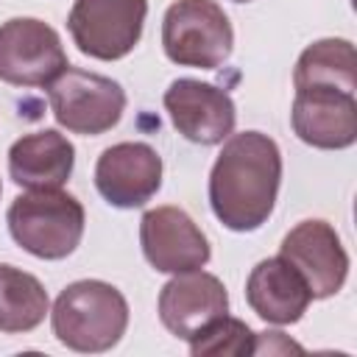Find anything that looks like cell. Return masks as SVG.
I'll return each instance as SVG.
<instances>
[{
  "label": "cell",
  "instance_id": "1",
  "mask_svg": "<svg viewBox=\"0 0 357 357\" xmlns=\"http://www.w3.org/2000/svg\"><path fill=\"white\" fill-rule=\"evenodd\" d=\"M282 184L279 145L262 131L229 134L209 173V206L231 231L268 223Z\"/></svg>",
  "mask_w": 357,
  "mask_h": 357
},
{
  "label": "cell",
  "instance_id": "2",
  "mask_svg": "<svg viewBox=\"0 0 357 357\" xmlns=\"http://www.w3.org/2000/svg\"><path fill=\"white\" fill-rule=\"evenodd\" d=\"M50 326L61 346L81 354H100L114 349L126 335L128 301L109 282L78 279L56 296Z\"/></svg>",
  "mask_w": 357,
  "mask_h": 357
},
{
  "label": "cell",
  "instance_id": "3",
  "mask_svg": "<svg viewBox=\"0 0 357 357\" xmlns=\"http://www.w3.org/2000/svg\"><path fill=\"white\" fill-rule=\"evenodd\" d=\"M14 243L39 259L70 257L86 226V215L78 198L59 190H28L17 195L6 212Z\"/></svg>",
  "mask_w": 357,
  "mask_h": 357
},
{
  "label": "cell",
  "instance_id": "4",
  "mask_svg": "<svg viewBox=\"0 0 357 357\" xmlns=\"http://www.w3.org/2000/svg\"><path fill=\"white\" fill-rule=\"evenodd\" d=\"M234 31L215 0H176L162 20L165 56L178 67L215 70L231 56Z\"/></svg>",
  "mask_w": 357,
  "mask_h": 357
},
{
  "label": "cell",
  "instance_id": "5",
  "mask_svg": "<svg viewBox=\"0 0 357 357\" xmlns=\"http://www.w3.org/2000/svg\"><path fill=\"white\" fill-rule=\"evenodd\" d=\"M47 100L56 123L84 137L106 134L126 112V92L117 81L78 67H67L47 84Z\"/></svg>",
  "mask_w": 357,
  "mask_h": 357
},
{
  "label": "cell",
  "instance_id": "6",
  "mask_svg": "<svg viewBox=\"0 0 357 357\" xmlns=\"http://www.w3.org/2000/svg\"><path fill=\"white\" fill-rule=\"evenodd\" d=\"M145 17L148 0H75L67 28L84 56L117 61L137 47Z\"/></svg>",
  "mask_w": 357,
  "mask_h": 357
},
{
  "label": "cell",
  "instance_id": "7",
  "mask_svg": "<svg viewBox=\"0 0 357 357\" xmlns=\"http://www.w3.org/2000/svg\"><path fill=\"white\" fill-rule=\"evenodd\" d=\"M61 36L36 17L0 25V81L11 86H47L67 70Z\"/></svg>",
  "mask_w": 357,
  "mask_h": 357
},
{
  "label": "cell",
  "instance_id": "8",
  "mask_svg": "<svg viewBox=\"0 0 357 357\" xmlns=\"http://www.w3.org/2000/svg\"><path fill=\"white\" fill-rule=\"evenodd\" d=\"M162 103L173 128L195 145H220L237 123L231 95L198 78H176L165 89Z\"/></svg>",
  "mask_w": 357,
  "mask_h": 357
},
{
  "label": "cell",
  "instance_id": "9",
  "mask_svg": "<svg viewBox=\"0 0 357 357\" xmlns=\"http://www.w3.org/2000/svg\"><path fill=\"white\" fill-rule=\"evenodd\" d=\"M139 245L148 265L159 273L198 271L212 257L206 234L178 206L148 209L139 220Z\"/></svg>",
  "mask_w": 357,
  "mask_h": 357
},
{
  "label": "cell",
  "instance_id": "10",
  "mask_svg": "<svg viewBox=\"0 0 357 357\" xmlns=\"http://www.w3.org/2000/svg\"><path fill=\"white\" fill-rule=\"evenodd\" d=\"M279 257L304 276L312 298L335 296L349 276V254L326 220H301L293 226L282 237Z\"/></svg>",
  "mask_w": 357,
  "mask_h": 357
},
{
  "label": "cell",
  "instance_id": "11",
  "mask_svg": "<svg viewBox=\"0 0 357 357\" xmlns=\"http://www.w3.org/2000/svg\"><path fill=\"white\" fill-rule=\"evenodd\" d=\"M95 187L117 209L145 206L162 187V156L148 142H117L98 156Z\"/></svg>",
  "mask_w": 357,
  "mask_h": 357
},
{
  "label": "cell",
  "instance_id": "12",
  "mask_svg": "<svg viewBox=\"0 0 357 357\" xmlns=\"http://www.w3.org/2000/svg\"><path fill=\"white\" fill-rule=\"evenodd\" d=\"M290 123L304 145L321 151H343L357 139V100L354 92L335 86L296 89Z\"/></svg>",
  "mask_w": 357,
  "mask_h": 357
},
{
  "label": "cell",
  "instance_id": "13",
  "mask_svg": "<svg viewBox=\"0 0 357 357\" xmlns=\"http://www.w3.org/2000/svg\"><path fill=\"white\" fill-rule=\"evenodd\" d=\"M226 312L229 293L223 282L201 268L173 273V279L159 290V321L170 335L181 340H192L204 326Z\"/></svg>",
  "mask_w": 357,
  "mask_h": 357
},
{
  "label": "cell",
  "instance_id": "14",
  "mask_svg": "<svg viewBox=\"0 0 357 357\" xmlns=\"http://www.w3.org/2000/svg\"><path fill=\"white\" fill-rule=\"evenodd\" d=\"M245 301L262 321L287 326L304 318L312 293L284 257H268L251 268L245 279Z\"/></svg>",
  "mask_w": 357,
  "mask_h": 357
},
{
  "label": "cell",
  "instance_id": "15",
  "mask_svg": "<svg viewBox=\"0 0 357 357\" xmlns=\"http://www.w3.org/2000/svg\"><path fill=\"white\" fill-rule=\"evenodd\" d=\"M73 167L75 148L56 128L25 134L8 148V176L25 190H59L73 176Z\"/></svg>",
  "mask_w": 357,
  "mask_h": 357
},
{
  "label": "cell",
  "instance_id": "16",
  "mask_svg": "<svg viewBox=\"0 0 357 357\" xmlns=\"http://www.w3.org/2000/svg\"><path fill=\"white\" fill-rule=\"evenodd\" d=\"M293 86H335L343 92L357 89V53L349 39H318L307 45L293 70Z\"/></svg>",
  "mask_w": 357,
  "mask_h": 357
},
{
  "label": "cell",
  "instance_id": "17",
  "mask_svg": "<svg viewBox=\"0 0 357 357\" xmlns=\"http://www.w3.org/2000/svg\"><path fill=\"white\" fill-rule=\"evenodd\" d=\"M47 310V290L33 273L14 265H0V332H31L45 321Z\"/></svg>",
  "mask_w": 357,
  "mask_h": 357
},
{
  "label": "cell",
  "instance_id": "18",
  "mask_svg": "<svg viewBox=\"0 0 357 357\" xmlns=\"http://www.w3.org/2000/svg\"><path fill=\"white\" fill-rule=\"evenodd\" d=\"M254 337L257 332H251L245 321L231 318L226 312L209 326H204L187 343L192 357H243V354H254Z\"/></svg>",
  "mask_w": 357,
  "mask_h": 357
},
{
  "label": "cell",
  "instance_id": "19",
  "mask_svg": "<svg viewBox=\"0 0 357 357\" xmlns=\"http://www.w3.org/2000/svg\"><path fill=\"white\" fill-rule=\"evenodd\" d=\"M259 351H268V354H273V351H301V346L287 340L282 332H262V335L254 337V354H259Z\"/></svg>",
  "mask_w": 357,
  "mask_h": 357
},
{
  "label": "cell",
  "instance_id": "20",
  "mask_svg": "<svg viewBox=\"0 0 357 357\" xmlns=\"http://www.w3.org/2000/svg\"><path fill=\"white\" fill-rule=\"evenodd\" d=\"M231 3H248V0H231Z\"/></svg>",
  "mask_w": 357,
  "mask_h": 357
},
{
  "label": "cell",
  "instance_id": "21",
  "mask_svg": "<svg viewBox=\"0 0 357 357\" xmlns=\"http://www.w3.org/2000/svg\"><path fill=\"white\" fill-rule=\"evenodd\" d=\"M0 192H3V184H0Z\"/></svg>",
  "mask_w": 357,
  "mask_h": 357
}]
</instances>
